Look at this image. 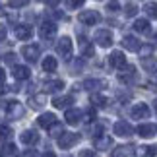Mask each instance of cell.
<instances>
[{"label":"cell","mask_w":157,"mask_h":157,"mask_svg":"<svg viewBox=\"0 0 157 157\" xmlns=\"http://www.w3.org/2000/svg\"><path fill=\"white\" fill-rule=\"evenodd\" d=\"M56 31H58V27L54 21H43L39 25V37L43 41H52L56 37Z\"/></svg>","instance_id":"6da1fadb"},{"label":"cell","mask_w":157,"mask_h":157,"mask_svg":"<svg viewBox=\"0 0 157 157\" xmlns=\"http://www.w3.org/2000/svg\"><path fill=\"white\" fill-rule=\"evenodd\" d=\"M78 142H80V134H76V132H62L58 136V147L60 149H70Z\"/></svg>","instance_id":"7a4b0ae2"},{"label":"cell","mask_w":157,"mask_h":157,"mask_svg":"<svg viewBox=\"0 0 157 157\" xmlns=\"http://www.w3.org/2000/svg\"><path fill=\"white\" fill-rule=\"evenodd\" d=\"M72 51H74L72 39H70V37H60V39H58V43H56V52H58L62 58L70 60V56H72Z\"/></svg>","instance_id":"3957f363"},{"label":"cell","mask_w":157,"mask_h":157,"mask_svg":"<svg viewBox=\"0 0 157 157\" xmlns=\"http://www.w3.org/2000/svg\"><path fill=\"white\" fill-rule=\"evenodd\" d=\"M78 20H80L83 25H97L101 21V14L97 10H83V12H80Z\"/></svg>","instance_id":"277c9868"},{"label":"cell","mask_w":157,"mask_h":157,"mask_svg":"<svg viewBox=\"0 0 157 157\" xmlns=\"http://www.w3.org/2000/svg\"><path fill=\"white\" fill-rule=\"evenodd\" d=\"M23 113H25V109L20 101H8V105H6V114H8V118L12 120H20L23 117Z\"/></svg>","instance_id":"5b68a950"},{"label":"cell","mask_w":157,"mask_h":157,"mask_svg":"<svg viewBox=\"0 0 157 157\" xmlns=\"http://www.w3.org/2000/svg\"><path fill=\"white\" fill-rule=\"evenodd\" d=\"M95 43H97L99 47H103V49H109V47L113 45V33L109 31V29H97L93 35Z\"/></svg>","instance_id":"8992f818"},{"label":"cell","mask_w":157,"mask_h":157,"mask_svg":"<svg viewBox=\"0 0 157 157\" xmlns=\"http://www.w3.org/2000/svg\"><path fill=\"white\" fill-rule=\"evenodd\" d=\"M21 54H23V58H25L27 62H37L41 51H39L37 45H25V47L21 49Z\"/></svg>","instance_id":"52a82bcc"},{"label":"cell","mask_w":157,"mask_h":157,"mask_svg":"<svg viewBox=\"0 0 157 157\" xmlns=\"http://www.w3.org/2000/svg\"><path fill=\"white\" fill-rule=\"evenodd\" d=\"M109 64H111L113 68H117V70H122L124 66H126V56H124V52H120V51L111 52V56H109Z\"/></svg>","instance_id":"ba28073f"},{"label":"cell","mask_w":157,"mask_h":157,"mask_svg":"<svg viewBox=\"0 0 157 157\" xmlns=\"http://www.w3.org/2000/svg\"><path fill=\"white\" fill-rule=\"evenodd\" d=\"M14 33H16V37L20 39V41H29V39H31V35H33V27L27 25V23H21V25H16Z\"/></svg>","instance_id":"9c48e42d"},{"label":"cell","mask_w":157,"mask_h":157,"mask_svg":"<svg viewBox=\"0 0 157 157\" xmlns=\"http://www.w3.org/2000/svg\"><path fill=\"white\" fill-rule=\"evenodd\" d=\"M114 134H118L122 138H128V136H134V128H132L126 120H118V122L114 124Z\"/></svg>","instance_id":"30bf717a"},{"label":"cell","mask_w":157,"mask_h":157,"mask_svg":"<svg viewBox=\"0 0 157 157\" xmlns=\"http://www.w3.org/2000/svg\"><path fill=\"white\" fill-rule=\"evenodd\" d=\"M64 118H66V122H68L70 126H76V124L82 122L83 113L80 111V109H68V111H66V114H64Z\"/></svg>","instance_id":"8fae6325"},{"label":"cell","mask_w":157,"mask_h":157,"mask_svg":"<svg viewBox=\"0 0 157 157\" xmlns=\"http://www.w3.org/2000/svg\"><path fill=\"white\" fill-rule=\"evenodd\" d=\"M122 70L124 72L118 70L120 72V74H118V80L122 82V83H134V80H136V68H134V66H128V64H126Z\"/></svg>","instance_id":"7c38bea8"},{"label":"cell","mask_w":157,"mask_h":157,"mask_svg":"<svg viewBox=\"0 0 157 157\" xmlns=\"http://www.w3.org/2000/svg\"><path fill=\"white\" fill-rule=\"evenodd\" d=\"M132 117L134 118H149V107L146 103H136L132 107Z\"/></svg>","instance_id":"4fadbf2b"},{"label":"cell","mask_w":157,"mask_h":157,"mask_svg":"<svg viewBox=\"0 0 157 157\" xmlns=\"http://www.w3.org/2000/svg\"><path fill=\"white\" fill-rule=\"evenodd\" d=\"M136 132H138L142 138H153V136L157 134V124H151V122H149V124H140Z\"/></svg>","instance_id":"5bb4252c"},{"label":"cell","mask_w":157,"mask_h":157,"mask_svg":"<svg viewBox=\"0 0 157 157\" xmlns=\"http://www.w3.org/2000/svg\"><path fill=\"white\" fill-rule=\"evenodd\" d=\"M20 140H21V144H25V146H33V144L39 142V134L33 132V130H23L20 134Z\"/></svg>","instance_id":"9a60e30c"},{"label":"cell","mask_w":157,"mask_h":157,"mask_svg":"<svg viewBox=\"0 0 157 157\" xmlns=\"http://www.w3.org/2000/svg\"><path fill=\"white\" fill-rule=\"evenodd\" d=\"M109 86L105 80H86L83 82V87L89 89V91H103V89Z\"/></svg>","instance_id":"2e32d148"},{"label":"cell","mask_w":157,"mask_h":157,"mask_svg":"<svg viewBox=\"0 0 157 157\" xmlns=\"http://www.w3.org/2000/svg\"><path fill=\"white\" fill-rule=\"evenodd\" d=\"M54 122H56V117H54L52 113H43V114L37 118V124L41 126V128H47V130H49Z\"/></svg>","instance_id":"e0dca14e"},{"label":"cell","mask_w":157,"mask_h":157,"mask_svg":"<svg viewBox=\"0 0 157 157\" xmlns=\"http://www.w3.org/2000/svg\"><path fill=\"white\" fill-rule=\"evenodd\" d=\"M45 105H47V97H45V93H37V95H31V97H29V107L35 109V111L43 109Z\"/></svg>","instance_id":"ac0fdd59"},{"label":"cell","mask_w":157,"mask_h":157,"mask_svg":"<svg viewBox=\"0 0 157 157\" xmlns=\"http://www.w3.org/2000/svg\"><path fill=\"white\" fill-rule=\"evenodd\" d=\"M93 146H95V149H109L113 146V138L111 136H97L93 140Z\"/></svg>","instance_id":"d6986e66"},{"label":"cell","mask_w":157,"mask_h":157,"mask_svg":"<svg viewBox=\"0 0 157 157\" xmlns=\"http://www.w3.org/2000/svg\"><path fill=\"white\" fill-rule=\"evenodd\" d=\"M29 76H31V70L27 68V66H20V64H16L14 66V78L16 80H29Z\"/></svg>","instance_id":"ffe728a7"},{"label":"cell","mask_w":157,"mask_h":157,"mask_svg":"<svg viewBox=\"0 0 157 157\" xmlns=\"http://www.w3.org/2000/svg\"><path fill=\"white\" fill-rule=\"evenodd\" d=\"M140 45L142 43L134 37V35H126V37L122 39V47H124V49H128V51H138V49H140Z\"/></svg>","instance_id":"44dd1931"},{"label":"cell","mask_w":157,"mask_h":157,"mask_svg":"<svg viewBox=\"0 0 157 157\" xmlns=\"http://www.w3.org/2000/svg\"><path fill=\"white\" fill-rule=\"evenodd\" d=\"M72 103H74V97H72V95H64V97H54V101H52V105L56 107V109H68Z\"/></svg>","instance_id":"7402d4cb"},{"label":"cell","mask_w":157,"mask_h":157,"mask_svg":"<svg viewBox=\"0 0 157 157\" xmlns=\"http://www.w3.org/2000/svg\"><path fill=\"white\" fill-rule=\"evenodd\" d=\"M142 66H144V70L149 72V74H155L157 72V60L153 56H142Z\"/></svg>","instance_id":"603a6c76"},{"label":"cell","mask_w":157,"mask_h":157,"mask_svg":"<svg viewBox=\"0 0 157 157\" xmlns=\"http://www.w3.org/2000/svg\"><path fill=\"white\" fill-rule=\"evenodd\" d=\"M157 153L155 146H140L136 147V157H153Z\"/></svg>","instance_id":"cb8c5ba5"},{"label":"cell","mask_w":157,"mask_h":157,"mask_svg":"<svg viewBox=\"0 0 157 157\" xmlns=\"http://www.w3.org/2000/svg\"><path fill=\"white\" fill-rule=\"evenodd\" d=\"M134 155V147L132 146H118L113 151V157H132Z\"/></svg>","instance_id":"d4e9b609"},{"label":"cell","mask_w":157,"mask_h":157,"mask_svg":"<svg viewBox=\"0 0 157 157\" xmlns=\"http://www.w3.org/2000/svg\"><path fill=\"white\" fill-rule=\"evenodd\" d=\"M62 87H64V82H60V80L45 82V91H47V93H56V91H60Z\"/></svg>","instance_id":"484cf974"},{"label":"cell","mask_w":157,"mask_h":157,"mask_svg":"<svg viewBox=\"0 0 157 157\" xmlns=\"http://www.w3.org/2000/svg\"><path fill=\"white\" fill-rule=\"evenodd\" d=\"M134 29H136L138 33H151L149 20H136V21H134Z\"/></svg>","instance_id":"4316f807"},{"label":"cell","mask_w":157,"mask_h":157,"mask_svg":"<svg viewBox=\"0 0 157 157\" xmlns=\"http://www.w3.org/2000/svg\"><path fill=\"white\" fill-rule=\"evenodd\" d=\"M80 47H82V54H83V56H87V58L93 56V45L89 43L87 39H83L82 35H80Z\"/></svg>","instance_id":"83f0119b"},{"label":"cell","mask_w":157,"mask_h":157,"mask_svg":"<svg viewBox=\"0 0 157 157\" xmlns=\"http://www.w3.org/2000/svg\"><path fill=\"white\" fill-rule=\"evenodd\" d=\"M56 66H58V62H56L54 56H45V60H43V70L45 72H54Z\"/></svg>","instance_id":"f1b7e54d"},{"label":"cell","mask_w":157,"mask_h":157,"mask_svg":"<svg viewBox=\"0 0 157 157\" xmlns=\"http://www.w3.org/2000/svg\"><path fill=\"white\" fill-rule=\"evenodd\" d=\"M144 12L151 17V20H157V2H149L144 6Z\"/></svg>","instance_id":"f546056e"},{"label":"cell","mask_w":157,"mask_h":157,"mask_svg":"<svg viewBox=\"0 0 157 157\" xmlns=\"http://www.w3.org/2000/svg\"><path fill=\"white\" fill-rule=\"evenodd\" d=\"M91 103L95 107H107V97H103L101 93H91Z\"/></svg>","instance_id":"4dcf8cb0"},{"label":"cell","mask_w":157,"mask_h":157,"mask_svg":"<svg viewBox=\"0 0 157 157\" xmlns=\"http://www.w3.org/2000/svg\"><path fill=\"white\" fill-rule=\"evenodd\" d=\"M6 157H16L17 155V147L14 146V144H12V142H6L4 144V151H2Z\"/></svg>","instance_id":"1f68e13d"},{"label":"cell","mask_w":157,"mask_h":157,"mask_svg":"<svg viewBox=\"0 0 157 157\" xmlns=\"http://www.w3.org/2000/svg\"><path fill=\"white\" fill-rule=\"evenodd\" d=\"M12 140V128L10 126H0V142H10Z\"/></svg>","instance_id":"d6a6232c"},{"label":"cell","mask_w":157,"mask_h":157,"mask_svg":"<svg viewBox=\"0 0 157 157\" xmlns=\"http://www.w3.org/2000/svg\"><path fill=\"white\" fill-rule=\"evenodd\" d=\"M86 0H66V8L68 10H78Z\"/></svg>","instance_id":"836d02e7"},{"label":"cell","mask_w":157,"mask_h":157,"mask_svg":"<svg viewBox=\"0 0 157 157\" xmlns=\"http://www.w3.org/2000/svg\"><path fill=\"white\" fill-rule=\"evenodd\" d=\"M49 132H51V136H54V138H58L60 134H62V126H60L58 122H54L51 128H49Z\"/></svg>","instance_id":"e575fe53"},{"label":"cell","mask_w":157,"mask_h":157,"mask_svg":"<svg viewBox=\"0 0 157 157\" xmlns=\"http://www.w3.org/2000/svg\"><path fill=\"white\" fill-rule=\"evenodd\" d=\"M10 8H23V6L29 4V0H8Z\"/></svg>","instance_id":"d590c367"},{"label":"cell","mask_w":157,"mask_h":157,"mask_svg":"<svg viewBox=\"0 0 157 157\" xmlns=\"http://www.w3.org/2000/svg\"><path fill=\"white\" fill-rule=\"evenodd\" d=\"M138 52H140L142 56H147V54H151V52H153V47H151V45H140Z\"/></svg>","instance_id":"8d00e7d4"},{"label":"cell","mask_w":157,"mask_h":157,"mask_svg":"<svg viewBox=\"0 0 157 157\" xmlns=\"http://www.w3.org/2000/svg\"><path fill=\"white\" fill-rule=\"evenodd\" d=\"M136 14H138V6L136 4H128V6H126V16H128V17L136 16Z\"/></svg>","instance_id":"74e56055"},{"label":"cell","mask_w":157,"mask_h":157,"mask_svg":"<svg viewBox=\"0 0 157 157\" xmlns=\"http://www.w3.org/2000/svg\"><path fill=\"white\" fill-rule=\"evenodd\" d=\"M107 10H111V12L120 10V2H118V0H111V2L107 4Z\"/></svg>","instance_id":"f35d334b"},{"label":"cell","mask_w":157,"mask_h":157,"mask_svg":"<svg viewBox=\"0 0 157 157\" xmlns=\"http://www.w3.org/2000/svg\"><path fill=\"white\" fill-rule=\"evenodd\" d=\"M80 157H99V155L95 153L93 149H82V151H80Z\"/></svg>","instance_id":"ab89813d"},{"label":"cell","mask_w":157,"mask_h":157,"mask_svg":"<svg viewBox=\"0 0 157 157\" xmlns=\"http://www.w3.org/2000/svg\"><path fill=\"white\" fill-rule=\"evenodd\" d=\"M21 157H37V151H35V149H25V151L21 153Z\"/></svg>","instance_id":"60d3db41"},{"label":"cell","mask_w":157,"mask_h":157,"mask_svg":"<svg viewBox=\"0 0 157 157\" xmlns=\"http://www.w3.org/2000/svg\"><path fill=\"white\" fill-rule=\"evenodd\" d=\"M6 33H8V31H6V27L0 25V43H2V41H6Z\"/></svg>","instance_id":"b9f144b4"},{"label":"cell","mask_w":157,"mask_h":157,"mask_svg":"<svg viewBox=\"0 0 157 157\" xmlns=\"http://www.w3.org/2000/svg\"><path fill=\"white\" fill-rule=\"evenodd\" d=\"M4 60H6V62H14V60H16V54L8 52V54H6V56H4Z\"/></svg>","instance_id":"7bdbcfd3"},{"label":"cell","mask_w":157,"mask_h":157,"mask_svg":"<svg viewBox=\"0 0 157 157\" xmlns=\"http://www.w3.org/2000/svg\"><path fill=\"white\" fill-rule=\"evenodd\" d=\"M6 91H8V87H6V83H4V82H0V95H4Z\"/></svg>","instance_id":"ee69618b"},{"label":"cell","mask_w":157,"mask_h":157,"mask_svg":"<svg viewBox=\"0 0 157 157\" xmlns=\"http://www.w3.org/2000/svg\"><path fill=\"white\" fill-rule=\"evenodd\" d=\"M45 2L49 4V6H52V8H54V6H58V4H60V0H45Z\"/></svg>","instance_id":"f6af8a7d"},{"label":"cell","mask_w":157,"mask_h":157,"mask_svg":"<svg viewBox=\"0 0 157 157\" xmlns=\"http://www.w3.org/2000/svg\"><path fill=\"white\" fill-rule=\"evenodd\" d=\"M41 157H56V155H54L52 151H45V153H43V155H41Z\"/></svg>","instance_id":"bcb514c9"},{"label":"cell","mask_w":157,"mask_h":157,"mask_svg":"<svg viewBox=\"0 0 157 157\" xmlns=\"http://www.w3.org/2000/svg\"><path fill=\"white\" fill-rule=\"evenodd\" d=\"M4 78H6V72L0 68V82H4Z\"/></svg>","instance_id":"7dc6e473"},{"label":"cell","mask_w":157,"mask_h":157,"mask_svg":"<svg viewBox=\"0 0 157 157\" xmlns=\"http://www.w3.org/2000/svg\"><path fill=\"white\" fill-rule=\"evenodd\" d=\"M6 12H4V8H2V4H0V16H4Z\"/></svg>","instance_id":"c3c4849f"},{"label":"cell","mask_w":157,"mask_h":157,"mask_svg":"<svg viewBox=\"0 0 157 157\" xmlns=\"http://www.w3.org/2000/svg\"><path fill=\"white\" fill-rule=\"evenodd\" d=\"M155 111H157V101H155Z\"/></svg>","instance_id":"681fc988"},{"label":"cell","mask_w":157,"mask_h":157,"mask_svg":"<svg viewBox=\"0 0 157 157\" xmlns=\"http://www.w3.org/2000/svg\"><path fill=\"white\" fill-rule=\"evenodd\" d=\"M39 2H45V0H39Z\"/></svg>","instance_id":"f907efd6"}]
</instances>
